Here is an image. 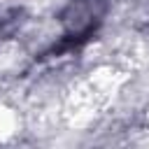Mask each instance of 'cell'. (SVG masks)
<instances>
[{
  "label": "cell",
  "instance_id": "6da1fadb",
  "mask_svg": "<svg viewBox=\"0 0 149 149\" xmlns=\"http://www.w3.org/2000/svg\"><path fill=\"white\" fill-rule=\"evenodd\" d=\"M105 14L102 0H74L63 12V23L68 28V37L86 40L100 23Z\"/></svg>",
  "mask_w": 149,
  "mask_h": 149
}]
</instances>
